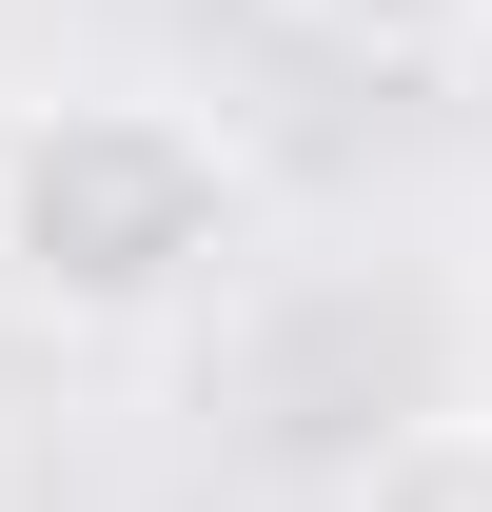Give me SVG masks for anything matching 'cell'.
Listing matches in <instances>:
<instances>
[{"instance_id": "cell-3", "label": "cell", "mask_w": 492, "mask_h": 512, "mask_svg": "<svg viewBox=\"0 0 492 512\" xmlns=\"http://www.w3.org/2000/svg\"><path fill=\"white\" fill-rule=\"evenodd\" d=\"M296 40H335V60H374V79H433V60H473L492 40V0H276Z\"/></svg>"}, {"instance_id": "cell-1", "label": "cell", "mask_w": 492, "mask_h": 512, "mask_svg": "<svg viewBox=\"0 0 492 512\" xmlns=\"http://www.w3.org/2000/svg\"><path fill=\"white\" fill-rule=\"evenodd\" d=\"M256 217V158L197 99H138V79H60L0 119V296L60 335H138L178 316L197 276L237 256Z\"/></svg>"}, {"instance_id": "cell-2", "label": "cell", "mask_w": 492, "mask_h": 512, "mask_svg": "<svg viewBox=\"0 0 492 512\" xmlns=\"http://www.w3.org/2000/svg\"><path fill=\"white\" fill-rule=\"evenodd\" d=\"M355 512H492V414H394L355 453Z\"/></svg>"}]
</instances>
